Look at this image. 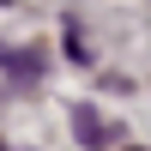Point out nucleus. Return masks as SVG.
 Listing matches in <instances>:
<instances>
[{"label":"nucleus","instance_id":"nucleus-1","mask_svg":"<svg viewBox=\"0 0 151 151\" xmlns=\"http://www.w3.org/2000/svg\"><path fill=\"white\" fill-rule=\"evenodd\" d=\"M73 133H79V145H85V151L121 145V127H115V121H103V115H97L91 103H79V109H73Z\"/></svg>","mask_w":151,"mask_h":151},{"label":"nucleus","instance_id":"nucleus-2","mask_svg":"<svg viewBox=\"0 0 151 151\" xmlns=\"http://www.w3.org/2000/svg\"><path fill=\"white\" fill-rule=\"evenodd\" d=\"M115 151H145V145H115Z\"/></svg>","mask_w":151,"mask_h":151}]
</instances>
